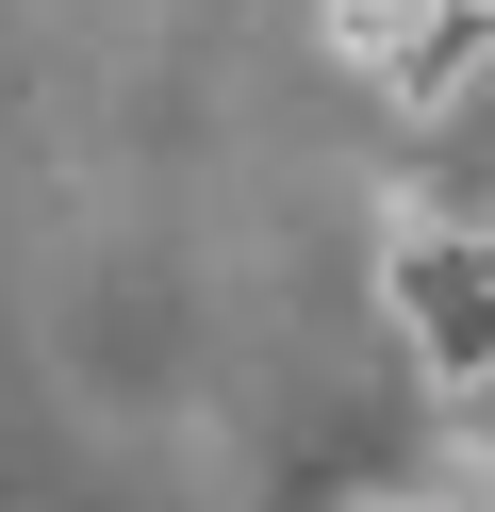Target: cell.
Instances as JSON below:
<instances>
[{"label":"cell","mask_w":495,"mask_h":512,"mask_svg":"<svg viewBox=\"0 0 495 512\" xmlns=\"http://www.w3.org/2000/svg\"><path fill=\"white\" fill-rule=\"evenodd\" d=\"M380 512H495V496H479V479H462V496H380Z\"/></svg>","instance_id":"cell-1"}]
</instances>
